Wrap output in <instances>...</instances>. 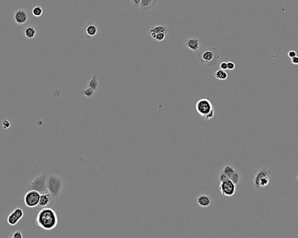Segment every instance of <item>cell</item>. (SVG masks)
I'll return each instance as SVG.
<instances>
[{"instance_id": "1", "label": "cell", "mask_w": 298, "mask_h": 238, "mask_svg": "<svg viewBox=\"0 0 298 238\" xmlns=\"http://www.w3.org/2000/svg\"><path fill=\"white\" fill-rule=\"evenodd\" d=\"M58 222V219L55 212L49 207L43 208L36 218V226L47 230L54 229Z\"/></svg>"}, {"instance_id": "2", "label": "cell", "mask_w": 298, "mask_h": 238, "mask_svg": "<svg viewBox=\"0 0 298 238\" xmlns=\"http://www.w3.org/2000/svg\"><path fill=\"white\" fill-rule=\"evenodd\" d=\"M64 181L61 177L55 174H49L47 179V187L48 192L56 198L64 189Z\"/></svg>"}, {"instance_id": "3", "label": "cell", "mask_w": 298, "mask_h": 238, "mask_svg": "<svg viewBox=\"0 0 298 238\" xmlns=\"http://www.w3.org/2000/svg\"><path fill=\"white\" fill-rule=\"evenodd\" d=\"M197 113L205 120L211 119L214 115V108L207 98H201L196 104Z\"/></svg>"}, {"instance_id": "4", "label": "cell", "mask_w": 298, "mask_h": 238, "mask_svg": "<svg viewBox=\"0 0 298 238\" xmlns=\"http://www.w3.org/2000/svg\"><path fill=\"white\" fill-rule=\"evenodd\" d=\"M219 54L215 48L211 47L203 50L199 54V59L208 66L213 67L216 66L219 60Z\"/></svg>"}, {"instance_id": "5", "label": "cell", "mask_w": 298, "mask_h": 238, "mask_svg": "<svg viewBox=\"0 0 298 238\" xmlns=\"http://www.w3.org/2000/svg\"><path fill=\"white\" fill-rule=\"evenodd\" d=\"M50 173L45 172L37 176L30 182L27 187V191L28 190H36L40 194H44L48 193V189L47 187V179Z\"/></svg>"}, {"instance_id": "6", "label": "cell", "mask_w": 298, "mask_h": 238, "mask_svg": "<svg viewBox=\"0 0 298 238\" xmlns=\"http://www.w3.org/2000/svg\"><path fill=\"white\" fill-rule=\"evenodd\" d=\"M272 171L268 168L263 167L258 171L253 179V184L254 186L259 189L263 188L269 185L270 181V176L272 175Z\"/></svg>"}, {"instance_id": "7", "label": "cell", "mask_w": 298, "mask_h": 238, "mask_svg": "<svg viewBox=\"0 0 298 238\" xmlns=\"http://www.w3.org/2000/svg\"><path fill=\"white\" fill-rule=\"evenodd\" d=\"M219 189L222 196L231 197L236 192L237 185L230 179H227L219 182Z\"/></svg>"}, {"instance_id": "8", "label": "cell", "mask_w": 298, "mask_h": 238, "mask_svg": "<svg viewBox=\"0 0 298 238\" xmlns=\"http://www.w3.org/2000/svg\"><path fill=\"white\" fill-rule=\"evenodd\" d=\"M40 195V193L36 190H28L24 197V203L29 208L37 207Z\"/></svg>"}, {"instance_id": "9", "label": "cell", "mask_w": 298, "mask_h": 238, "mask_svg": "<svg viewBox=\"0 0 298 238\" xmlns=\"http://www.w3.org/2000/svg\"><path fill=\"white\" fill-rule=\"evenodd\" d=\"M222 172H223L226 176H227L228 179L232 181L235 185H237L239 184V182L241 181L240 174L237 170L231 165H225L223 168Z\"/></svg>"}, {"instance_id": "10", "label": "cell", "mask_w": 298, "mask_h": 238, "mask_svg": "<svg viewBox=\"0 0 298 238\" xmlns=\"http://www.w3.org/2000/svg\"><path fill=\"white\" fill-rule=\"evenodd\" d=\"M29 19V14L26 10L18 9L14 14V21L18 25H26Z\"/></svg>"}, {"instance_id": "11", "label": "cell", "mask_w": 298, "mask_h": 238, "mask_svg": "<svg viewBox=\"0 0 298 238\" xmlns=\"http://www.w3.org/2000/svg\"><path fill=\"white\" fill-rule=\"evenodd\" d=\"M55 198L50 192L42 194L40 197V200L38 204V208L43 209L49 207L54 202Z\"/></svg>"}, {"instance_id": "12", "label": "cell", "mask_w": 298, "mask_h": 238, "mask_svg": "<svg viewBox=\"0 0 298 238\" xmlns=\"http://www.w3.org/2000/svg\"><path fill=\"white\" fill-rule=\"evenodd\" d=\"M197 203L202 207H207L210 206L211 199L206 194H201L197 197Z\"/></svg>"}, {"instance_id": "13", "label": "cell", "mask_w": 298, "mask_h": 238, "mask_svg": "<svg viewBox=\"0 0 298 238\" xmlns=\"http://www.w3.org/2000/svg\"><path fill=\"white\" fill-rule=\"evenodd\" d=\"M85 32L88 36L93 37L97 35V26L96 24L94 23L92 20L90 21L85 26Z\"/></svg>"}, {"instance_id": "14", "label": "cell", "mask_w": 298, "mask_h": 238, "mask_svg": "<svg viewBox=\"0 0 298 238\" xmlns=\"http://www.w3.org/2000/svg\"><path fill=\"white\" fill-rule=\"evenodd\" d=\"M186 46L193 51H198L199 50V41L197 38H191L186 41Z\"/></svg>"}, {"instance_id": "15", "label": "cell", "mask_w": 298, "mask_h": 238, "mask_svg": "<svg viewBox=\"0 0 298 238\" xmlns=\"http://www.w3.org/2000/svg\"><path fill=\"white\" fill-rule=\"evenodd\" d=\"M157 1L158 0H141L139 7L143 11H146L153 8Z\"/></svg>"}, {"instance_id": "16", "label": "cell", "mask_w": 298, "mask_h": 238, "mask_svg": "<svg viewBox=\"0 0 298 238\" xmlns=\"http://www.w3.org/2000/svg\"><path fill=\"white\" fill-rule=\"evenodd\" d=\"M24 33L25 37L27 39L32 40L36 36V30L33 26H27L25 28Z\"/></svg>"}, {"instance_id": "17", "label": "cell", "mask_w": 298, "mask_h": 238, "mask_svg": "<svg viewBox=\"0 0 298 238\" xmlns=\"http://www.w3.org/2000/svg\"><path fill=\"white\" fill-rule=\"evenodd\" d=\"M150 33H154L156 34L159 33H164L167 35L168 33V29L167 27L164 26H156L153 27L150 29Z\"/></svg>"}, {"instance_id": "18", "label": "cell", "mask_w": 298, "mask_h": 238, "mask_svg": "<svg viewBox=\"0 0 298 238\" xmlns=\"http://www.w3.org/2000/svg\"><path fill=\"white\" fill-rule=\"evenodd\" d=\"M214 76L217 79L224 80H226L227 79L228 74L225 71L220 69V70H218L215 72Z\"/></svg>"}, {"instance_id": "19", "label": "cell", "mask_w": 298, "mask_h": 238, "mask_svg": "<svg viewBox=\"0 0 298 238\" xmlns=\"http://www.w3.org/2000/svg\"><path fill=\"white\" fill-rule=\"evenodd\" d=\"M98 79L99 78L97 75H94L92 79L90 80L88 83V88H93L95 90H96L98 86Z\"/></svg>"}, {"instance_id": "20", "label": "cell", "mask_w": 298, "mask_h": 238, "mask_svg": "<svg viewBox=\"0 0 298 238\" xmlns=\"http://www.w3.org/2000/svg\"><path fill=\"white\" fill-rule=\"evenodd\" d=\"M20 220L18 218V217L12 212L10 213L8 218H7V222L10 225L14 226L18 224V222Z\"/></svg>"}, {"instance_id": "21", "label": "cell", "mask_w": 298, "mask_h": 238, "mask_svg": "<svg viewBox=\"0 0 298 238\" xmlns=\"http://www.w3.org/2000/svg\"><path fill=\"white\" fill-rule=\"evenodd\" d=\"M95 90L93 88H86L85 90H83L81 91L82 94L84 96L87 97L88 98H92L94 94H95Z\"/></svg>"}, {"instance_id": "22", "label": "cell", "mask_w": 298, "mask_h": 238, "mask_svg": "<svg viewBox=\"0 0 298 238\" xmlns=\"http://www.w3.org/2000/svg\"><path fill=\"white\" fill-rule=\"evenodd\" d=\"M43 11L41 7L36 6L32 9V14L36 17H39L43 14Z\"/></svg>"}, {"instance_id": "23", "label": "cell", "mask_w": 298, "mask_h": 238, "mask_svg": "<svg viewBox=\"0 0 298 238\" xmlns=\"http://www.w3.org/2000/svg\"><path fill=\"white\" fill-rule=\"evenodd\" d=\"M12 212L18 217V218L20 220L21 218L23 217L24 215V212L23 211L20 209V208H17L15 209Z\"/></svg>"}, {"instance_id": "24", "label": "cell", "mask_w": 298, "mask_h": 238, "mask_svg": "<svg viewBox=\"0 0 298 238\" xmlns=\"http://www.w3.org/2000/svg\"><path fill=\"white\" fill-rule=\"evenodd\" d=\"M166 36V34L164 33H159L156 34V36L155 38V40H157V42H162L164 40L165 37Z\"/></svg>"}, {"instance_id": "25", "label": "cell", "mask_w": 298, "mask_h": 238, "mask_svg": "<svg viewBox=\"0 0 298 238\" xmlns=\"http://www.w3.org/2000/svg\"><path fill=\"white\" fill-rule=\"evenodd\" d=\"M11 238H23V235H22V233H21V232H20V231H19V230H18V231L15 232L12 234V235L11 236Z\"/></svg>"}, {"instance_id": "26", "label": "cell", "mask_w": 298, "mask_h": 238, "mask_svg": "<svg viewBox=\"0 0 298 238\" xmlns=\"http://www.w3.org/2000/svg\"><path fill=\"white\" fill-rule=\"evenodd\" d=\"M130 1L131 2L132 5L134 7H135V8L139 7L141 0H130Z\"/></svg>"}, {"instance_id": "27", "label": "cell", "mask_w": 298, "mask_h": 238, "mask_svg": "<svg viewBox=\"0 0 298 238\" xmlns=\"http://www.w3.org/2000/svg\"><path fill=\"white\" fill-rule=\"evenodd\" d=\"M235 68V64L232 61H228L227 62V70H233Z\"/></svg>"}, {"instance_id": "28", "label": "cell", "mask_w": 298, "mask_h": 238, "mask_svg": "<svg viewBox=\"0 0 298 238\" xmlns=\"http://www.w3.org/2000/svg\"><path fill=\"white\" fill-rule=\"evenodd\" d=\"M219 66H220L221 70H224V71L227 70V62H225V61L221 62L219 65Z\"/></svg>"}, {"instance_id": "29", "label": "cell", "mask_w": 298, "mask_h": 238, "mask_svg": "<svg viewBox=\"0 0 298 238\" xmlns=\"http://www.w3.org/2000/svg\"><path fill=\"white\" fill-rule=\"evenodd\" d=\"M11 126V123L8 120H5L2 122V126L4 129H8Z\"/></svg>"}, {"instance_id": "30", "label": "cell", "mask_w": 298, "mask_h": 238, "mask_svg": "<svg viewBox=\"0 0 298 238\" xmlns=\"http://www.w3.org/2000/svg\"><path fill=\"white\" fill-rule=\"evenodd\" d=\"M288 55L290 58H292L296 56V53L294 50H290L288 53Z\"/></svg>"}, {"instance_id": "31", "label": "cell", "mask_w": 298, "mask_h": 238, "mask_svg": "<svg viewBox=\"0 0 298 238\" xmlns=\"http://www.w3.org/2000/svg\"><path fill=\"white\" fill-rule=\"evenodd\" d=\"M290 59H291V62H292V63L293 64H294V65H298V58L296 56L295 57H293V58H292Z\"/></svg>"}, {"instance_id": "32", "label": "cell", "mask_w": 298, "mask_h": 238, "mask_svg": "<svg viewBox=\"0 0 298 238\" xmlns=\"http://www.w3.org/2000/svg\"><path fill=\"white\" fill-rule=\"evenodd\" d=\"M150 36L152 37V38H153V39H155L156 36V33H150Z\"/></svg>"}]
</instances>
